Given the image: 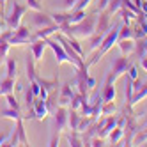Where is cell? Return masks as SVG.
Instances as JSON below:
<instances>
[{
    "label": "cell",
    "instance_id": "cell-2",
    "mask_svg": "<svg viewBox=\"0 0 147 147\" xmlns=\"http://www.w3.org/2000/svg\"><path fill=\"white\" fill-rule=\"evenodd\" d=\"M122 23H115L113 27L108 28V32L103 36V41H101V45L96 51V55H94L89 62H87V66H92V64H96V62L103 57V55H107L108 51L113 48V45H117V39H119V30H121Z\"/></svg>",
    "mask_w": 147,
    "mask_h": 147
},
{
    "label": "cell",
    "instance_id": "cell-46",
    "mask_svg": "<svg viewBox=\"0 0 147 147\" xmlns=\"http://www.w3.org/2000/svg\"><path fill=\"white\" fill-rule=\"evenodd\" d=\"M133 2H135V5H136V7L140 9V4H142V0H133Z\"/></svg>",
    "mask_w": 147,
    "mask_h": 147
},
{
    "label": "cell",
    "instance_id": "cell-18",
    "mask_svg": "<svg viewBox=\"0 0 147 147\" xmlns=\"http://www.w3.org/2000/svg\"><path fill=\"white\" fill-rule=\"evenodd\" d=\"M36 80H37V83L43 89H46L48 92L50 90H53L55 87H59V76H53L51 80H46V78H43V76H39V75H36Z\"/></svg>",
    "mask_w": 147,
    "mask_h": 147
},
{
    "label": "cell",
    "instance_id": "cell-6",
    "mask_svg": "<svg viewBox=\"0 0 147 147\" xmlns=\"http://www.w3.org/2000/svg\"><path fill=\"white\" fill-rule=\"evenodd\" d=\"M89 66H87V62L83 66L76 67V76H75V85L78 87V92L82 94L83 98H87L89 99V87H87V78H89V73H87Z\"/></svg>",
    "mask_w": 147,
    "mask_h": 147
},
{
    "label": "cell",
    "instance_id": "cell-45",
    "mask_svg": "<svg viewBox=\"0 0 147 147\" xmlns=\"http://www.w3.org/2000/svg\"><path fill=\"white\" fill-rule=\"evenodd\" d=\"M4 28H7V23H5V22H2V20H0V34L4 32Z\"/></svg>",
    "mask_w": 147,
    "mask_h": 147
},
{
    "label": "cell",
    "instance_id": "cell-9",
    "mask_svg": "<svg viewBox=\"0 0 147 147\" xmlns=\"http://www.w3.org/2000/svg\"><path fill=\"white\" fill-rule=\"evenodd\" d=\"M46 45H48V48H51V51H53L55 57H57V67L62 64V62H69L64 46H62L55 37H51V36H50V37H46Z\"/></svg>",
    "mask_w": 147,
    "mask_h": 147
},
{
    "label": "cell",
    "instance_id": "cell-43",
    "mask_svg": "<svg viewBox=\"0 0 147 147\" xmlns=\"http://www.w3.org/2000/svg\"><path fill=\"white\" fill-rule=\"evenodd\" d=\"M9 135H11V131H7V133H0V145H4V142L9 138Z\"/></svg>",
    "mask_w": 147,
    "mask_h": 147
},
{
    "label": "cell",
    "instance_id": "cell-34",
    "mask_svg": "<svg viewBox=\"0 0 147 147\" xmlns=\"http://www.w3.org/2000/svg\"><path fill=\"white\" fill-rule=\"evenodd\" d=\"M121 39H133V28H129V25L122 23V27L119 30V39L117 41H121Z\"/></svg>",
    "mask_w": 147,
    "mask_h": 147
},
{
    "label": "cell",
    "instance_id": "cell-3",
    "mask_svg": "<svg viewBox=\"0 0 147 147\" xmlns=\"http://www.w3.org/2000/svg\"><path fill=\"white\" fill-rule=\"evenodd\" d=\"M67 113H69V110L66 107H60V105L53 110V133H51V138H50L48 145H51V147L59 145V135L67 126Z\"/></svg>",
    "mask_w": 147,
    "mask_h": 147
},
{
    "label": "cell",
    "instance_id": "cell-47",
    "mask_svg": "<svg viewBox=\"0 0 147 147\" xmlns=\"http://www.w3.org/2000/svg\"><path fill=\"white\" fill-rule=\"evenodd\" d=\"M2 16H4V14H2V9H0V18H2Z\"/></svg>",
    "mask_w": 147,
    "mask_h": 147
},
{
    "label": "cell",
    "instance_id": "cell-33",
    "mask_svg": "<svg viewBox=\"0 0 147 147\" xmlns=\"http://www.w3.org/2000/svg\"><path fill=\"white\" fill-rule=\"evenodd\" d=\"M5 101H7V107H9V108H14V110H22V105H20V101L14 98V94H13V92L5 94Z\"/></svg>",
    "mask_w": 147,
    "mask_h": 147
},
{
    "label": "cell",
    "instance_id": "cell-11",
    "mask_svg": "<svg viewBox=\"0 0 147 147\" xmlns=\"http://www.w3.org/2000/svg\"><path fill=\"white\" fill-rule=\"evenodd\" d=\"M113 78L110 73H107V78H105V83H103V90H101V98L103 101H113L115 99V87H113Z\"/></svg>",
    "mask_w": 147,
    "mask_h": 147
},
{
    "label": "cell",
    "instance_id": "cell-26",
    "mask_svg": "<svg viewBox=\"0 0 147 147\" xmlns=\"http://www.w3.org/2000/svg\"><path fill=\"white\" fill-rule=\"evenodd\" d=\"M67 142H69V145H73V147H78V145H83V138L80 136V131H69L67 135Z\"/></svg>",
    "mask_w": 147,
    "mask_h": 147
},
{
    "label": "cell",
    "instance_id": "cell-14",
    "mask_svg": "<svg viewBox=\"0 0 147 147\" xmlns=\"http://www.w3.org/2000/svg\"><path fill=\"white\" fill-rule=\"evenodd\" d=\"M73 96H75V92H73V89H71V83L67 82V83H64V85H62L60 94H59V101H57V103L60 105V107H67V105H71Z\"/></svg>",
    "mask_w": 147,
    "mask_h": 147
},
{
    "label": "cell",
    "instance_id": "cell-5",
    "mask_svg": "<svg viewBox=\"0 0 147 147\" xmlns=\"http://www.w3.org/2000/svg\"><path fill=\"white\" fill-rule=\"evenodd\" d=\"M25 13H27V5H23V4H18V2H13L11 11H9V13L4 16V20H5L7 27L14 30V28H16L20 23H22V18L25 16Z\"/></svg>",
    "mask_w": 147,
    "mask_h": 147
},
{
    "label": "cell",
    "instance_id": "cell-13",
    "mask_svg": "<svg viewBox=\"0 0 147 147\" xmlns=\"http://www.w3.org/2000/svg\"><path fill=\"white\" fill-rule=\"evenodd\" d=\"M46 48H48L46 39H34L32 43H30V51H32L34 60H41V59H43V53H45Z\"/></svg>",
    "mask_w": 147,
    "mask_h": 147
},
{
    "label": "cell",
    "instance_id": "cell-21",
    "mask_svg": "<svg viewBox=\"0 0 147 147\" xmlns=\"http://www.w3.org/2000/svg\"><path fill=\"white\" fill-rule=\"evenodd\" d=\"M0 117H2V119H13V121H18V119L23 117V112L7 107V108H4V110H0Z\"/></svg>",
    "mask_w": 147,
    "mask_h": 147
},
{
    "label": "cell",
    "instance_id": "cell-25",
    "mask_svg": "<svg viewBox=\"0 0 147 147\" xmlns=\"http://www.w3.org/2000/svg\"><path fill=\"white\" fill-rule=\"evenodd\" d=\"M34 57H27L25 59V67H27V78H28V82H34L36 80V64H34Z\"/></svg>",
    "mask_w": 147,
    "mask_h": 147
},
{
    "label": "cell",
    "instance_id": "cell-23",
    "mask_svg": "<svg viewBox=\"0 0 147 147\" xmlns=\"http://www.w3.org/2000/svg\"><path fill=\"white\" fill-rule=\"evenodd\" d=\"M145 98H147V82H144V85L136 90V92H133V96H131V107H135L136 103L144 101Z\"/></svg>",
    "mask_w": 147,
    "mask_h": 147
},
{
    "label": "cell",
    "instance_id": "cell-15",
    "mask_svg": "<svg viewBox=\"0 0 147 147\" xmlns=\"http://www.w3.org/2000/svg\"><path fill=\"white\" fill-rule=\"evenodd\" d=\"M55 32H59V25H57V23H55V25H50V27H43V28L36 30V32L30 36V43H32L34 39H46V37H50V36H53Z\"/></svg>",
    "mask_w": 147,
    "mask_h": 147
},
{
    "label": "cell",
    "instance_id": "cell-8",
    "mask_svg": "<svg viewBox=\"0 0 147 147\" xmlns=\"http://www.w3.org/2000/svg\"><path fill=\"white\" fill-rule=\"evenodd\" d=\"M28 16H30V25L36 27V28H43V27L55 25L53 18H51L50 14H45L43 11H32Z\"/></svg>",
    "mask_w": 147,
    "mask_h": 147
},
{
    "label": "cell",
    "instance_id": "cell-28",
    "mask_svg": "<svg viewBox=\"0 0 147 147\" xmlns=\"http://www.w3.org/2000/svg\"><path fill=\"white\" fill-rule=\"evenodd\" d=\"M69 13L71 11H67V13H51L50 16L53 18V22L60 27V25H64V23H69Z\"/></svg>",
    "mask_w": 147,
    "mask_h": 147
},
{
    "label": "cell",
    "instance_id": "cell-30",
    "mask_svg": "<svg viewBox=\"0 0 147 147\" xmlns=\"http://www.w3.org/2000/svg\"><path fill=\"white\" fill-rule=\"evenodd\" d=\"M85 9H78V11H71L69 13V23H78L85 18Z\"/></svg>",
    "mask_w": 147,
    "mask_h": 147
},
{
    "label": "cell",
    "instance_id": "cell-41",
    "mask_svg": "<svg viewBox=\"0 0 147 147\" xmlns=\"http://www.w3.org/2000/svg\"><path fill=\"white\" fill-rule=\"evenodd\" d=\"M128 76H129L131 80H136V78H138V67H136V66H129V69H128Z\"/></svg>",
    "mask_w": 147,
    "mask_h": 147
},
{
    "label": "cell",
    "instance_id": "cell-17",
    "mask_svg": "<svg viewBox=\"0 0 147 147\" xmlns=\"http://www.w3.org/2000/svg\"><path fill=\"white\" fill-rule=\"evenodd\" d=\"M14 128H16V135H18L20 145H28V138H27V133H25V128H23V117L14 121Z\"/></svg>",
    "mask_w": 147,
    "mask_h": 147
},
{
    "label": "cell",
    "instance_id": "cell-48",
    "mask_svg": "<svg viewBox=\"0 0 147 147\" xmlns=\"http://www.w3.org/2000/svg\"><path fill=\"white\" fill-rule=\"evenodd\" d=\"M145 43H147V37H145Z\"/></svg>",
    "mask_w": 147,
    "mask_h": 147
},
{
    "label": "cell",
    "instance_id": "cell-27",
    "mask_svg": "<svg viewBox=\"0 0 147 147\" xmlns=\"http://www.w3.org/2000/svg\"><path fill=\"white\" fill-rule=\"evenodd\" d=\"M122 136H124V128L122 126H115V128L110 131V142L112 144H119Z\"/></svg>",
    "mask_w": 147,
    "mask_h": 147
},
{
    "label": "cell",
    "instance_id": "cell-16",
    "mask_svg": "<svg viewBox=\"0 0 147 147\" xmlns=\"http://www.w3.org/2000/svg\"><path fill=\"white\" fill-rule=\"evenodd\" d=\"M117 46H119L122 55L129 57L133 53V50H135V41L133 39H121V41H117Z\"/></svg>",
    "mask_w": 147,
    "mask_h": 147
},
{
    "label": "cell",
    "instance_id": "cell-12",
    "mask_svg": "<svg viewBox=\"0 0 147 147\" xmlns=\"http://www.w3.org/2000/svg\"><path fill=\"white\" fill-rule=\"evenodd\" d=\"M32 108H34V113H36V119H39V121L46 119V117H48V113H50V110H48V107H46V99L39 98V96L34 98Z\"/></svg>",
    "mask_w": 147,
    "mask_h": 147
},
{
    "label": "cell",
    "instance_id": "cell-10",
    "mask_svg": "<svg viewBox=\"0 0 147 147\" xmlns=\"http://www.w3.org/2000/svg\"><path fill=\"white\" fill-rule=\"evenodd\" d=\"M110 27H112V14H108L107 11H101L99 13V18L96 20V30H94V32L105 36V34L108 32Z\"/></svg>",
    "mask_w": 147,
    "mask_h": 147
},
{
    "label": "cell",
    "instance_id": "cell-44",
    "mask_svg": "<svg viewBox=\"0 0 147 147\" xmlns=\"http://www.w3.org/2000/svg\"><path fill=\"white\" fill-rule=\"evenodd\" d=\"M140 64H142V69H144V71L147 73V53H145V55H144V57L140 59Z\"/></svg>",
    "mask_w": 147,
    "mask_h": 147
},
{
    "label": "cell",
    "instance_id": "cell-4",
    "mask_svg": "<svg viewBox=\"0 0 147 147\" xmlns=\"http://www.w3.org/2000/svg\"><path fill=\"white\" fill-rule=\"evenodd\" d=\"M53 37L59 41V43H60L62 46H64L66 53H67V59H69V64H73L75 67H80V66L85 64V62H83V57H82L80 53H76V50L71 46V43H69L67 36H64L62 32H55V34H53Z\"/></svg>",
    "mask_w": 147,
    "mask_h": 147
},
{
    "label": "cell",
    "instance_id": "cell-1",
    "mask_svg": "<svg viewBox=\"0 0 147 147\" xmlns=\"http://www.w3.org/2000/svg\"><path fill=\"white\" fill-rule=\"evenodd\" d=\"M96 20H98L96 13H90L78 23H64V25H60L59 32H62L67 37H76V39H85L87 37L89 39L94 34V30H96Z\"/></svg>",
    "mask_w": 147,
    "mask_h": 147
},
{
    "label": "cell",
    "instance_id": "cell-22",
    "mask_svg": "<svg viewBox=\"0 0 147 147\" xmlns=\"http://www.w3.org/2000/svg\"><path fill=\"white\" fill-rule=\"evenodd\" d=\"M13 90H14V78L5 76L4 80H0V96H5Z\"/></svg>",
    "mask_w": 147,
    "mask_h": 147
},
{
    "label": "cell",
    "instance_id": "cell-20",
    "mask_svg": "<svg viewBox=\"0 0 147 147\" xmlns=\"http://www.w3.org/2000/svg\"><path fill=\"white\" fill-rule=\"evenodd\" d=\"M145 53H147V43H145V37H144V39H142V37H140V39H136V41H135V50H133V53H131V55L140 60Z\"/></svg>",
    "mask_w": 147,
    "mask_h": 147
},
{
    "label": "cell",
    "instance_id": "cell-37",
    "mask_svg": "<svg viewBox=\"0 0 147 147\" xmlns=\"http://www.w3.org/2000/svg\"><path fill=\"white\" fill-rule=\"evenodd\" d=\"M67 39H69V43H71V46H73V48L76 50V53H80L82 57L85 55V51H83V48L80 46V43H78V39H76V37H67Z\"/></svg>",
    "mask_w": 147,
    "mask_h": 147
},
{
    "label": "cell",
    "instance_id": "cell-7",
    "mask_svg": "<svg viewBox=\"0 0 147 147\" xmlns=\"http://www.w3.org/2000/svg\"><path fill=\"white\" fill-rule=\"evenodd\" d=\"M129 60H128V57L126 55H122L121 53V57H117L113 62H112V67H110V75H112V78H113V82L115 80H119L122 75H126L128 73V69H129Z\"/></svg>",
    "mask_w": 147,
    "mask_h": 147
},
{
    "label": "cell",
    "instance_id": "cell-32",
    "mask_svg": "<svg viewBox=\"0 0 147 147\" xmlns=\"http://www.w3.org/2000/svg\"><path fill=\"white\" fill-rule=\"evenodd\" d=\"M83 101H89V99H87V98H83L80 92H76L75 96H73V99H71V105H69V107H71L73 110H80V107H82V103H83Z\"/></svg>",
    "mask_w": 147,
    "mask_h": 147
},
{
    "label": "cell",
    "instance_id": "cell-24",
    "mask_svg": "<svg viewBox=\"0 0 147 147\" xmlns=\"http://www.w3.org/2000/svg\"><path fill=\"white\" fill-rule=\"evenodd\" d=\"M5 67H7V76L16 80V76H18V64H16V59L5 57Z\"/></svg>",
    "mask_w": 147,
    "mask_h": 147
},
{
    "label": "cell",
    "instance_id": "cell-38",
    "mask_svg": "<svg viewBox=\"0 0 147 147\" xmlns=\"http://www.w3.org/2000/svg\"><path fill=\"white\" fill-rule=\"evenodd\" d=\"M34 94H32V89H25V105H27V108H30V107H32V103H34Z\"/></svg>",
    "mask_w": 147,
    "mask_h": 147
},
{
    "label": "cell",
    "instance_id": "cell-35",
    "mask_svg": "<svg viewBox=\"0 0 147 147\" xmlns=\"http://www.w3.org/2000/svg\"><path fill=\"white\" fill-rule=\"evenodd\" d=\"M122 2H124V0H110V4L107 5V9H105V11H107L108 14H113V13H117L119 9L122 7Z\"/></svg>",
    "mask_w": 147,
    "mask_h": 147
},
{
    "label": "cell",
    "instance_id": "cell-31",
    "mask_svg": "<svg viewBox=\"0 0 147 147\" xmlns=\"http://www.w3.org/2000/svg\"><path fill=\"white\" fill-rule=\"evenodd\" d=\"M89 39H90V41H89V50H90V51H94V50H98V48H99L101 41H103V36L94 32V34H92Z\"/></svg>",
    "mask_w": 147,
    "mask_h": 147
},
{
    "label": "cell",
    "instance_id": "cell-29",
    "mask_svg": "<svg viewBox=\"0 0 147 147\" xmlns=\"http://www.w3.org/2000/svg\"><path fill=\"white\" fill-rule=\"evenodd\" d=\"M117 112V107H115L113 101H105L103 107H101V115H105V117H108V115L115 113Z\"/></svg>",
    "mask_w": 147,
    "mask_h": 147
},
{
    "label": "cell",
    "instance_id": "cell-40",
    "mask_svg": "<svg viewBox=\"0 0 147 147\" xmlns=\"http://www.w3.org/2000/svg\"><path fill=\"white\" fill-rule=\"evenodd\" d=\"M75 4H76V0H62V2H60V7L66 9V11H73Z\"/></svg>",
    "mask_w": 147,
    "mask_h": 147
},
{
    "label": "cell",
    "instance_id": "cell-42",
    "mask_svg": "<svg viewBox=\"0 0 147 147\" xmlns=\"http://www.w3.org/2000/svg\"><path fill=\"white\" fill-rule=\"evenodd\" d=\"M110 4V0H98V9H96V11H105V9H107V5Z\"/></svg>",
    "mask_w": 147,
    "mask_h": 147
},
{
    "label": "cell",
    "instance_id": "cell-39",
    "mask_svg": "<svg viewBox=\"0 0 147 147\" xmlns=\"http://www.w3.org/2000/svg\"><path fill=\"white\" fill-rule=\"evenodd\" d=\"M25 2H27V7L30 11H43V7H41V4L37 0H25Z\"/></svg>",
    "mask_w": 147,
    "mask_h": 147
},
{
    "label": "cell",
    "instance_id": "cell-36",
    "mask_svg": "<svg viewBox=\"0 0 147 147\" xmlns=\"http://www.w3.org/2000/svg\"><path fill=\"white\" fill-rule=\"evenodd\" d=\"M9 50H11V43H9V41H4V39H0V60L7 57Z\"/></svg>",
    "mask_w": 147,
    "mask_h": 147
},
{
    "label": "cell",
    "instance_id": "cell-19",
    "mask_svg": "<svg viewBox=\"0 0 147 147\" xmlns=\"http://www.w3.org/2000/svg\"><path fill=\"white\" fill-rule=\"evenodd\" d=\"M80 119H82V115L78 113V110H69L67 113V126H69V129L73 131H78V126H80Z\"/></svg>",
    "mask_w": 147,
    "mask_h": 147
}]
</instances>
